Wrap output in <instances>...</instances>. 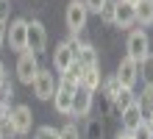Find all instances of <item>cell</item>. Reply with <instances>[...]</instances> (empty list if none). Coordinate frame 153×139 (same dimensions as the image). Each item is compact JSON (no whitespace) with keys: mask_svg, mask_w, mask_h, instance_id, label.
I'll use <instances>...</instances> for the list:
<instances>
[{"mask_svg":"<svg viewBox=\"0 0 153 139\" xmlns=\"http://www.w3.org/2000/svg\"><path fill=\"white\" fill-rule=\"evenodd\" d=\"M117 28H131L137 25V11H134L131 3H125V0H114V22Z\"/></svg>","mask_w":153,"mask_h":139,"instance_id":"30bf717a","label":"cell"},{"mask_svg":"<svg viewBox=\"0 0 153 139\" xmlns=\"http://www.w3.org/2000/svg\"><path fill=\"white\" fill-rule=\"evenodd\" d=\"M14 97V89H11V83H3V86H0V100H11Z\"/></svg>","mask_w":153,"mask_h":139,"instance_id":"83f0119b","label":"cell"},{"mask_svg":"<svg viewBox=\"0 0 153 139\" xmlns=\"http://www.w3.org/2000/svg\"><path fill=\"white\" fill-rule=\"evenodd\" d=\"M134 11H137V22L142 28L153 25V3H150V0H139V3L134 6Z\"/></svg>","mask_w":153,"mask_h":139,"instance_id":"e0dca14e","label":"cell"},{"mask_svg":"<svg viewBox=\"0 0 153 139\" xmlns=\"http://www.w3.org/2000/svg\"><path fill=\"white\" fill-rule=\"evenodd\" d=\"M59 139H81L78 125H75V123H67L64 128H59Z\"/></svg>","mask_w":153,"mask_h":139,"instance_id":"603a6c76","label":"cell"},{"mask_svg":"<svg viewBox=\"0 0 153 139\" xmlns=\"http://www.w3.org/2000/svg\"><path fill=\"white\" fill-rule=\"evenodd\" d=\"M137 106L142 111V117H153V86H145L142 89V95H137Z\"/></svg>","mask_w":153,"mask_h":139,"instance_id":"ac0fdd59","label":"cell"},{"mask_svg":"<svg viewBox=\"0 0 153 139\" xmlns=\"http://www.w3.org/2000/svg\"><path fill=\"white\" fill-rule=\"evenodd\" d=\"M6 45L14 53L28 50V20H25V17H14V20L6 25Z\"/></svg>","mask_w":153,"mask_h":139,"instance_id":"6da1fadb","label":"cell"},{"mask_svg":"<svg viewBox=\"0 0 153 139\" xmlns=\"http://www.w3.org/2000/svg\"><path fill=\"white\" fill-rule=\"evenodd\" d=\"M92 95L95 92H86V89H75V97H73V117H86L92 111Z\"/></svg>","mask_w":153,"mask_h":139,"instance_id":"4fadbf2b","label":"cell"},{"mask_svg":"<svg viewBox=\"0 0 153 139\" xmlns=\"http://www.w3.org/2000/svg\"><path fill=\"white\" fill-rule=\"evenodd\" d=\"M17 131H14V125H11V114L8 117H0V139H14Z\"/></svg>","mask_w":153,"mask_h":139,"instance_id":"7402d4cb","label":"cell"},{"mask_svg":"<svg viewBox=\"0 0 153 139\" xmlns=\"http://www.w3.org/2000/svg\"><path fill=\"white\" fill-rule=\"evenodd\" d=\"M103 134H106L103 120L100 117H89L86 120V139H103Z\"/></svg>","mask_w":153,"mask_h":139,"instance_id":"ffe728a7","label":"cell"},{"mask_svg":"<svg viewBox=\"0 0 153 139\" xmlns=\"http://www.w3.org/2000/svg\"><path fill=\"white\" fill-rule=\"evenodd\" d=\"M131 136H134V139H153V131H150L148 123H142V125H137V128L131 131Z\"/></svg>","mask_w":153,"mask_h":139,"instance_id":"d4e9b609","label":"cell"},{"mask_svg":"<svg viewBox=\"0 0 153 139\" xmlns=\"http://www.w3.org/2000/svg\"><path fill=\"white\" fill-rule=\"evenodd\" d=\"M33 139H59V131L53 125H42V128H36Z\"/></svg>","mask_w":153,"mask_h":139,"instance_id":"cb8c5ba5","label":"cell"},{"mask_svg":"<svg viewBox=\"0 0 153 139\" xmlns=\"http://www.w3.org/2000/svg\"><path fill=\"white\" fill-rule=\"evenodd\" d=\"M86 20H89V11H86L84 0H70V3H67V11H64L67 31L73 33V36H78V33L86 28Z\"/></svg>","mask_w":153,"mask_h":139,"instance_id":"3957f363","label":"cell"},{"mask_svg":"<svg viewBox=\"0 0 153 139\" xmlns=\"http://www.w3.org/2000/svg\"><path fill=\"white\" fill-rule=\"evenodd\" d=\"M134 100H137L134 89H120V92H117V97L109 103V106H111V114H114V117H120L123 111H125V109H128V106L134 103Z\"/></svg>","mask_w":153,"mask_h":139,"instance_id":"2e32d148","label":"cell"},{"mask_svg":"<svg viewBox=\"0 0 153 139\" xmlns=\"http://www.w3.org/2000/svg\"><path fill=\"white\" fill-rule=\"evenodd\" d=\"M150 53V39H148V31L145 28H137V31L128 33V39H125V56H128L131 61H145V56Z\"/></svg>","mask_w":153,"mask_h":139,"instance_id":"7a4b0ae2","label":"cell"},{"mask_svg":"<svg viewBox=\"0 0 153 139\" xmlns=\"http://www.w3.org/2000/svg\"><path fill=\"white\" fill-rule=\"evenodd\" d=\"M31 89H33V95H36L39 100H53V95H56V75H53L50 70L39 67L36 78H33V83H31Z\"/></svg>","mask_w":153,"mask_h":139,"instance_id":"5b68a950","label":"cell"},{"mask_svg":"<svg viewBox=\"0 0 153 139\" xmlns=\"http://www.w3.org/2000/svg\"><path fill=\"white\" fill-rule=\"evenodd\" d=\"M8 14V0H0V20H6Z\"/></svg>","mask_w":153,"mask_h":139,"instance_id":"f546056e","label":"cell"},{"mask_svg":"<svg viewBox=\"0 0 153 139\" xmlns=\"http://www.w3.org/2000/svg\"><path fill=\"white\" fill-rule=\"evenodd\" d=\"M36 72H39V56L31 53V50L20 53V59H17V81L25 83V86H31L33 78H36Z\"/></svg>","mask_w":153,"mask_h":139,"instance_id":"277c9868","label":"cell"},{"mask_svg":"<svg viewBox=\"0 0 153 139\" xmlns=\"http://www.w3.org/2000/svg\"><path fill=\"white\" fill-rule=\"evenodd\" d=\"M3 83H6V64L0 61V86H3Z\"/></svg>","mask_w":153,"mask_h":139,"instance_id":"1f68e13d","label":"cell"},{"mask_svg":"<svg viewBox=\"0 0 153 139\" xmlns=\"http://www.w3.org/2000/svg\"><path fill=\"white\" fill-rule=\"evenodd\" d=\"M75 61V56H73V45L67 42H59L56 45V50H53V67H56V72L61 75V72H67V67Z\"/></svg>","mask_w":153,"mask_h":139,"instance_id":"8fae6325","label":"cell"},{"mask_svg":"<svg viewBox=\"0 0 153 139\" xmlns=\"http://www.w3.org/2000/svg\"><path fill=\"white\" fill-rule=\"evenodd\" d=\"M84 6H86L89 14H100V8L106 6V0H84Z\"/></svg>","mask_w":153,"mask_h":139,"instance_id":"4316f807","label":"cell"},{"mask_svg":"<svg viewBox=\"0 0 153 139\" xmlns=\"http://www.w3.org/2000/svg\"><path fill=\"white\" fill-rule=\"evenodd\" d=\"M117 120H120L123 131H134L137 125H142V123H145V117H142V111H139V106H137V100H134V103H131L128 109H125V111H123V114L117 117Z\"/></svg>","mask_w":153,"mask_h":139,"instance_id":"5bb4252c","label":"cell"},{"mask_svg":"<svg viewBox=\"0 0 153 139\" xmlns=\"http://www.w3.org/2000/svg\"><path fill=\"white\" fill-rule=\"evenodd\" d=\"M125 3H131V6H137V3H139V0H125Z\"/></svg>","mask_w":153,"mask_h":139,"instance_id":"d6a6232c","label":"cell"},{"mask_svg":"<svg viewBox=\"0 0 153 139\" xmlns=\"http://www.w3.org/2000/svg\"><path fill=\"white\" fill-rule=\"evenodd\" d=\"M150 3H153V0H150Z\"/></svg>","mask_w":153,"mask_h":139,"instance_id":"836d02e7","label":"cell"},{"mask_svg":"<svg viewBox=\"0 0 153 139\" xmlns=\"http://www.w3.org/2000/svg\"><path fill=\"white\" fill-rule=\"evenodd\" d=\"M73 97H75V86H70V83L59 81L56 83V95H53V109L59 111V114H73Z\"/></svg>","mask_w":153,"mask_h":139,"instance_id":"ba28073f","label":"cell"},{"mask_svg":"<svg viewBox=\"0 0 153 139\" xmlns=\"http://www.w3.org/2000/svg\"><path fill=\"white\" fill-rule=\"evenodd\" d=\"M103 83V75H100V67H84L81 72V89L86 92H97Z\"/></svg>","mask_w":153,"mask_h":139,"instance_id":"9a60e30c","label":"cell"},{"mask_svg":"<svg viewBox=\"0 0 153 139\" xmlns=\"http://www.w3.org/2000/svg\"><path fill=\"white\" fill-rule=\"evenodd\" d=\"M114 78L120 81V86H123V89H134V86L139 83V64H137V61H131L128 56H125V59L117 64Z\"/></svg>","mask_w":153,"mask_h":139,"instance_id":"52a82bcc","label":"cell"},{"mask_svg":"<svg viewBox=\"0 0 153 139\" xmlns=\"http://www.w3.org/2000/svg\"><path fill=\"white\" fill-rule=\"evenodd\" d=\"M139 81L145 86H153V53L145 56V61H139Z\"/></svg>","mask_w":153,"mask_h":139,"instance_id":"d6986e66","label":"cell"},{"mask_svg":"<svg viewBox=\"0 0 153 139\" xmlns=\"http://www.w3.org/2000/svg\"><path fill=\"white\" fill-rule=\"evenodd\" d=\"M73 56L81 67H97V50L92 42H75L73 45Z\"/></svg>","mask_w":153,"mask_h":139,"instance_id":"7c38bea8","label":"cell"},{"mask_svg":"<svg viewBox=\"0 0 153 139\" xmlns=\"http://www.w3.org/2000/svg\"><path fill=\"white\" fill-rule=\"evenodd\" d=\"M48 48V28L39 20H28V50L31 53H45Z\"/></svg>","mask_w":153,"mask_h":139,"instance_id":"9c48e42d","label":"cell"},{"mask_svg":"<svg viewBox=\"0 0 153 139\" xmlns=\"http://www.w3.org/2000/svg\"><path fill=\"white\" fill-rule=\"evenodd\" d=\"M6 25H8V20H0V50L6 45Z\"/></svg>","mask_w":153,"mask_h":139,"instance_id":"f1b7e54d","label":"cell"},{"mask_svg":"<svg viewBox=\"0 0 153 139\" xmlns=\"http://www.w3.org/2000/svg\"><path fill=\"white\" fill-rule=\"evenodd\" d=\"M100 89H103V97H106V100H109V103H111V100L117 97V92H120L123 86H120V81H117V78L111 75V78H106V81L100 83Z\"/></svg>","mask_w":153,"mask_h":139,"instance_id":"44dd1931","label":"cell"},{"mask_svg":"<svg viewBox=\"0 0 153 139\" xmlns=\"http://www.w3.org/2000/svg\"><path fill=\"white\" fill-rule=\"evenodd\" d=\"M114 139H134V136H131V131H123V128H120V131H117V136H114Z\"/></svg>","mask_w":153,"mask_h":139,"instance_id":"4dcf8cb0","label":"cell"},{"mask_svg":"<svg viewBox=\"0 0 153 139\" xmlns=\"http://www.w3.org/2000/svg\"><path fill=\"white\" fill-rule=\"evenodd\" d=\"M100 20L109 22V25L114 22V0H106V6L100 8Z\"/></svg>","mask_w":153,"mask_h":139,"instance_id":"484cf974","label":"cell"},{"mask_svg":"<svg viewBox=\"0 0 153 139\" xmlns=\"http://www.w3.org/2000/svg\"><path fill=\"white\" fill-rule=\"evenodd\" d=\"M11 125H14L17 136L31 134V128H33V111H31V106H25V103L11 106Z\"/></svg>","mask_w":153,"mask_h":139,"instance_id":"8992f818","label":"cell"}]
</instances>
